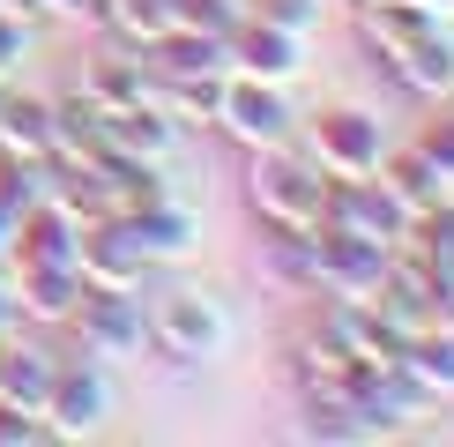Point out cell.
I'll return each instance as SVG.
<instances>
[{
    "label": "cell",
    "mask_w": 454,
    "mask_h": 447,
    "mask_svg": "<svg viewBox=\"0 0 454 447\" xmlns=\"http://www.w3.org/2000/svg\"><path fill=\"white\" fill-rule=\"evenodd\" d=\"M320 201H328V179L313 172V157L298 142L246 149V209L269 224V231H313Z\"/></svg>",
    "instance_id": "obj_1"
},
{
    "label": "cell",
    "mask_w": 454,
    "mask_h": 447,
    "mask_svg": "<svg viewBox=\"0 0 454 447\" xmlns=\"http://www.w3.org/2000/svg\"><path fill=\"white\" fill-rule=\"evenodd\" d=\"M142 328H149V350H157V358H179V365H209V358L231 350V313H223V298L194 291V284L157 291L142 306Z\"/></svg>",
    "instance_id": "obj_2"
},
{
    "label": "cell",
    "mask_w": 454,
    "mask_h": 447,
    "mask_svg": "<svg viewBox=\"0 0 454 447\" xmlns=\"http://www.w3.org/2000/svg\"><path fill=\"white\" fill-rule=\"evenodd\" d=\"M291 142L313 157L320 179H365V172H380V157H387V120L365 112V105H335V112H320V120H306V135H291Z\"/></svg>",
    "instance_id": "obj_3"
},
{
    "label": "cell",
    "mask_w": 454,
    "mask_h": 447,
    "mask_svg": "<svg viewBox=\"0 0 454 447\" xmlns=\"http://www.w3.org/2000/svg\"><path fill=\"white\" fill-rule=\"evenodd\" d=\"M60 335H74L67 358H90V365H127V358H142V350H149L142 291H82Z\"/></svg>",
    "instance_id": "obj_4"
},
{
    "label": "cell",
    "mask_w": 454,
    "mask_h": 447,
    "mask_svg": "<svg viewBox=\"0 0 454 447\" xmlns=\"http://www.w3.org/2000/svg\"><path fill=\"white\" fill-rule=\"evenodd\" d=\"M105 425H112V365L60 358L52 396H45V433L52 440H98Z\"/></svg>",
    "instance_id": "obj_5"
},
{
    "label": "cell",
    "mask_w": 454,
    "mask_h": 447,
    "mask_svg": "<svg viewBox=\"0 0 454 447\" xmlns=\"http://www.w3.org/2000/svg\"><path fill=\"white\" fill-rule=\"evenodd\" d=\"M320 224H335V231H350V239H372V247H403L410 209L387 194V179H380V172H365V179H328Z\"/></svg>",
    "instance_id": "obj_6"
},
{
    "label": "cell",
    "mask_w": 454,
    "mask_h": 447,
    "mask_svg": "<svg viewBox=\"0 0 454 447\" xmlns=\"http://www.w3.org/2000/svg\"><path fill=\"white\" fill-rule=\"evenodd\" d=\"M216 127H223L239 149H276V142H291V135H298L291 90L254 82V74H231V82H223V105H216Z\"/></svg>",
    "instance_id": "obj_7"
},
{
    "label": "cell",
    "mask_w": 454,
    "mask_h": 447,
    "mask_svg": "<svg viewBox=\"0 0 454 447\" xmlns=\"http://www.w3.org/2000/svg\"><path fill=\"white\" fill-rule=\"evenodd\" d=\"M395 247H372V239H350L335 224H313V291L320 298H372L387 276Z\"/></svg>",
    "instance_id": "obj_8"
},
{
    "label": "cell",
    "mask_w": 454,
    "mask_h": 447,
    "mask_svg": "<svg viewBox=\"0 0 454 447\" xmlns=\"http://www.w3.org/2000/svg\"><path fill=\"white\" fill-rule=\"evenodd\" d=\"M74 276H82V291H142L149 284V254L135 247V231H127L120 216H98L74 239Z\"/></svg>",
    "instance_id": "obj_9"
},
{
    "label": "cell",
    "mask_w": 454,
    "mask_h": 447,
    "mask_svg": "<svg viewBox=\"0 0 454 447\" xmlns=\"http://www.w3.org/2000/svg\"><path fill=\"white\" fill-rule=\"evenodd\" d=\"M8 298L23 328H67L74 298H82V276L60 269V261H8Z\"/></svg>",
    "instance_id": "obj_10"
},
{
    "label": "cell",
    "mask_w": 454,
    "mask_h": 447,
    "mask_svg": "<svg viewBox=\"0 0 454 447\" xmlns=\"http://www.w3.org/2000/svg\"><path fill=\"white\" fill-rule=\"evenodd\" d=\"M395 82L410 90V98H425V105H440V98H454V15H440L432 30H418L403 52H387L380 60Z\"/></svg>",
    "instance_id": "obj_11"
},
{
    "label": "cell",
    "mask_w": 454,
    "mask_h": 447,
    "mask_svg": "<svg viewBox=\"0 0 454 447\" xmlns=\"http://www.w3.org/2000/svg\"><path fill=\"white\" fill-rule=\"evenodd\" d=\"M298 67H306V37L269 30V23H254V15H239V30H231V74H254V82L291 90Z\"/></svg>",
    "instance_id": "obj_12"
},
{
    "label": "cell",
    "mask_w": 454,
    "mask_h": 447,
    "mask_svg": "<svg viewBox=\"0 0 454 447\" xmlns=\"http://www.w3.org/2000/svg\"><path fill=\"white\" fill-rule=\"evenodd\" d=\"M179 135H186V127H179L157 98H142V105H127V112H105V142H112V157L172 164V157H179Z\"/></svg>",
    "instance_id": "obj_13"
},
{
    "label": "cell",
    "mask_w": 454,
    "mask_h": 447,
    "mask_svg": "<svg viewBox=\"0 0 454 447\" xmlns=\"http://www.w3.org/2000/svg\"><path fill=\"white\" fill-rule=\"evenodd\" d=\"M52 372H60V350L30 343L23 328L0 343V403L30 410V418H45V396H52Z\"/></svg>",
    "instance_id": "obj_14"
},
{
    "label": "cell",
    "mask_w": 454,
    "mask_h": 447,
    "mask_svg": "<svg viewBox=\"0 0 454 447\" xmlns=\"http://www.w3.org/2000/svg\"><path fill=\"white\" fill-rule=\"evenodd\" d=\"M0 157L52 164V98H30V90L0 82Z\"/></svg>",
    "instance_id": "obj_15"
},
{
    "label": "cell",
    "mask_w": 454,
    "mask_h": 447,
    "mask_svg": "<svg viewBox=\"0 0 454 447\" xmlns=\"http://www.w3.org/2000/svg\"><path fill=\"white\" fill-rule=\"evenodd\" d=\"M127 231H135V247L149 254V269H164V261H186L201 247V216L186 209V201H157V209H135V216H120Z\"/></svg>",
    "instance_id": "obj_16"
},
{
    "label": "cell",
    "mask_w": 454,
    "mask_h": 447,
    "mask_svg": "<svg viewBox=\"0 0 454 447\" xmlns=\"http://www.w3.org/2000/svg\"><path fill=\"white\" fill-rule=\"evenodd\" d=\"M74 90H82L98 112H127V105L149 98V60H142V52H105V60L82 67V82H74Z\"/></svg>",
    "instance_id": "obj_17"
},
{
    "label": "cell",
    "mask_w": 454,
    "mask_h": 447,
    "mask_svg": "<svg viewBox=\"0 0 454 447\" xmlns=\"http://www.w3.org/2000/svg\"><path fill=\"white\" fill-rule=\"evenodd\" d=\"M223 82H231V74H209V67H201V74H157V67H149V98L172 112L179 127H216Z\"/></svg>",
    "instance_id": "obj_18"
},
{
    "label": "cell",
    "mask_w": 454,
    "mask_h": 447,
    "mask_svg": "<svg viewBox=\"0 0 454 447\" xmlns=\"http://www.w3.org/2000/svg\"><path fill=\"white\" fill-rule=\"evenodd\" d=\"M380 179H387V194L403 201L410 216H418V209H432V201H447V194H454V186H447L440 172H432V157H425L418 142H403V149L387 142V157H380Z\"/></svg>",
    "instance_id": "obj_19"
},
{
    "label": "cell",
    "mask_w": 454,
    "mask_h": 447,
    "mask_svg": "<svg viewBox=\"0 0 454 447\" xmlns=\"http://www.w3.org/2000/svg\"><path fill=\"white\" fill-rule=\"evenodd\" d=\"M395 365L425 388V403H454V328H447V321L425 328V335H410Z\"/></svg>",
    "instance_id": "obj_20"
},
{
    "label": "cell",
    "mask_w": 454,
    "mask_h": 447,
    "mask_svg": "<svg viewBox=\"0 0 454 447\" xmlns=\"http://www.w3.org/2000/svg\"><path fill=\"white\" fill-rule=\"evenodd\" d=\"M298 440H320V447H357V440H372L365 433V418L343 403V396H298V425H291Z\"/></svg>",
    "instance_id": "obj_21"
},
{
    "label": "cell",
    "mask_w": 454,
    "mask_h": 447,
    "mask_svg": "<svg viewBox=\"0 0 454 447\" xmlns=\"http://www.w3.org/2000/svg\"><path fill=\"white\" fill-rule=\"evenodd\" d=\"M105 30L120 37L127 52H149L172 30V0H105Z\"/></svg>",
    "instance_id": "obj_22"
},
{
    "label": "cell",
    "mask_w": 454,
    "mask_h": 447,
    "mask_svg": "<svg viewBox=\"0 0 454 447\" xmlns=\"http://www.w3.org/2000/svg\"><path fill=\"white\" fill-rule=\"evenodd\" d=\"M246 15L269 30H291V37H313L320 15H328V0H246Z\"/></svg>",
    "instance_id": "obj_23"
},
{
    "label": "cell",
    "mask_w": 454,
    "mask_h": 447,
    "mask_svg": "<svg viewBox=\"0 0 454 447\" xmlns=\"http://www.w3.org/2000/svg\"><path fill=\"white\" fill-rule=\"evenodd\" d=\"M239 15H246V0H172V23H179V30H216V37H231Z\"/></svg>",
    "instance_id": "obj_24"
},
{
    "label": "cell",
    "mask_w": 454,
    "mask_h": 447,
    "mask_svg": "<svg viewBox=\"0 0 454 447\" xmlns=\"http://www.w3.org/2000/svg\"><path fill=\"white\" fill-rule=\"evenodd\" d=\"M418 149L432 157V172H440V179L454 186V112H447V120H432V127H425V135H418Z\"/></svg>",
    "instance_id": "obj_25"
},
{
    "label": "cell",
    "mask_w": 454,
    "mask_h": 447,
    "mask_svg": "<svg viewBox=\"0 0 454 447\" xmlns=\"http://www.w3.org/2000/svg\"><path fill=\"white\" fill-rule=\"evenodd\" d=\"M37 440H52V433H45V418H30V410L0 403V447H37Z\"/></svg>",
    "instance_id": "obj_26"
},
{
    "label": "cell",
    "mask_w": 454,
    "mask_h": 447,
    "mask_svg": "<svg viewBox=\"0 0 454 447\" xmlns=\"http://www.w3.org/2000/svg\"><path fill=\"white\" fill-rule=\"evenodd\" d=\"M30 60V23H15V15H0V82H15V67Z\"/></svg>",
    "instance_id": "obj_27"
},
{
    "label": "cell",
    "mask_w": 454,
    "mask_h": 447,
    "mask_svg": "<svg viewBox=\"0 0 454 447\" xmlns=\"http://www.w3.org/2000/svg\"><path fill=\"white\" fill-rule=\"evenodd\" d=\"M45 15H60V23H90V30H105V0H45Z\"/></svg>",
    "instance_id": "obj_28"
},
{
    "label": "cell",
    "mask_w": 454,
    "mask_h": 447,
    "mask_svg": "<svg viewBox=\"0 0 454 447\" xmlns=\"http://www.w3.org/2000/svg\"><path fill=\"white\" fill-rule=\"evenodd\" d=\"M0 15H15V23H37V15H45V0H0Z\"/></svg>",
    "instance_id": "obj_29"
},
{
    "label": "cell",
    "mask_w": 454,
    "mask_h": 447,
    "mask_svg": "<svg viewBox=\"0 0 454 447\" xmlns=\"http://www.w3.org/2000/svg\"><path fill=\"white\" fill-rule=\"evenodd\" d=\"M15 328H23V321H15V298H8V276H0V343H8Z\"/></svg>",
    "instance_id": "obj_30"
},
{
    "label": "cell",
    "mask_w": 454,
    "mask_h": 447,
    "mask_svg": "<svg viewBox=\"0 0 454 447\" xmlns=\"http://www.w3.org/2000/svg\"><path fill=\"white\" fill-rule=\"evenodd\" d=\"M418 8H432V15H454V0H418Z\"/></svg>",
    "instance_id": "obj_31"
},
{
    "label": "cell",
    "mask_w": 454,
    "mask_h": 447,
    "mask_svg": "<svg viewBox=\"0 0 454 447\" xmlns=\"http://www.w3.org/2000/svg\"><path fill=\"white\" fill-rule=\"evenodd\" d=\"M447 112H454V98H447Z\"/></svg>",
    "instance_id": "obj_32"
},
{
    "label": "cell",
    "mask_w": 454,
    "mask_h": 447,
    "mask_svg": "<svg viewBox=\"0 0 454 447\" xmlns=\"http://www.w3.org/2000/svg\"><path fill=\"white\" fill-rule=\"evenodd\" d=\"M350 8H357V0H350Z\"/></svg>",
    "instance_id": "obj_33"
}]
</instances>
